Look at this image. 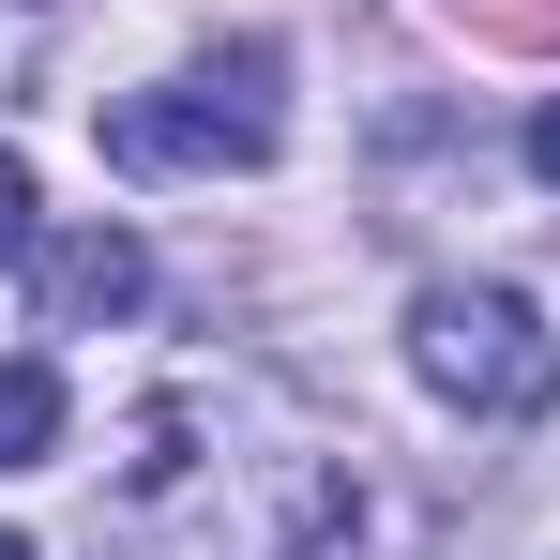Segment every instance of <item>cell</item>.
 <instances>
[{
  "label": "cell",
  "mask_w": 560,
  "mask_h": 560,
  "mask_svg": "<svg viewBox=\"0 0 560 560\" xmlns=\"http://www.w3.org/2000/svg\"><path fill=\"white\" fill-rule=\"evenodd\" d=\"M273 137H288V61H273V46H228V61L167 77V92H121V106H106V167H137V183L273 167Z\"/></svg>",
  "instance_id": "7a4b0ae2"
},
{
  "label": "cell",
  "mask_w": 560,
  "mask_h": 560,
  "mask_svg": "<svg viewBox=\"0 0 560 560\" xmlns=\"http://www.w3.org/2000/svg\"><path fill=\"white\" fill-rule=\"evenodd\" d=\"M349 530L364 485L273 378H167L121 424V469L92 500L106 560H334Z\"/></svg>",
  "instance_id": "6da1fadb"
},
{
  "label": "cell",
  "mask_w": 560,
  "mask_h": 560,
  "mask_svg": "<svg viewBox=\"0 0 560 560\" xmlns=\"http://www.w3.org/2000/svg\"><path fill=\"white\" fill-rule=\"evenodd\" d=\"M15 258H31V167L0 152V273H15Z\"/></svg>",
  "instance_id": "8992f818"
},
{
  "label": "cell",
  "mask_w": 560,
  "mask_h": 560,
  "mask_svg": "<svg viewBox=\"0 0 560 560\" xmlns=\"http://www.w3.org/2000/svg\"><path fill=\"white\" fill-rule=\"evenodd\" d=\"M0 560H31V546H15V530H0Z\"/></svg>",
  "instance_id": "ba28073f"
},
{
  "label": "cell",
  "mask_w": 560,
  "mask_h": 560,
  "mask_svg": "<svg viewBox=\"0 0 560 560\" xmlns=\"http://www.w3.org/2000/svg\"><path fill=\"white\" fill-rule=\"evenodd\" d=\"M137 303H152V258H137L121 228H77V243L46 258V318H61V334H92V318H137Z\"/></svg>",
  "instance_id": "277c9868"
},
{
  "label": "cell",
  "mask_w": 560,
  "mask_h": 560,
  "mask_svg": "<svg viewBox=\"0 0 560 560\" xmlns=\"http://www.w3.org/2000/svg\"><path fill=\"white\" fill-rule=\"evenodd\" d=\"M61 455V364H0V469Z\"/></svg>",
  "instance_id": "5b68a950"
},
{
  "label": "cell",
  "mask_w": 560,
  "mask_h": 560,
  "mask_svg": "<svg viewBox=\"0 0 560 560\" xmlns=\"http://www.w3.org/2000/svg\"><path fill=\"white\" fill-rule=\"evenodd\" d=\"M530 167H546V183H560V106H546V121H530Z\"/></svg>",
  "instance_id": "52a82bcc"
},
{
  "label": "cell",
  "mask_w": 560,
  "mask_h": 560,
  "mask_svg": "<svg viewBox=\"0 0 560 560\" xmlns=\"http://www.w3.org/2000/svg\"><path fill=\"white\" fill-rule=\"evenodd\" d=\"M409 364L440 378L469 424H530V409H560V334L515 303V288H424V303H409Z\"/></svg>",
  "instance_id": "3957f363"
},
{
  "label": "cell",
  "mask_w": 560,
  "mask_h": 560,
  "mask_svg": "<svg viewBox=\"0 0 560 560\" xmlns=\"http://www.w3.org/2000/svg\"><path fill=\"white\" fill-rule=\"evenodd\" d=\"M15 15H31V0H15Z\"/></svg>",
  "instance_id": "9c48e42d"
}]
</instances>
